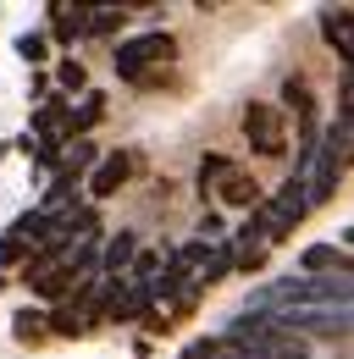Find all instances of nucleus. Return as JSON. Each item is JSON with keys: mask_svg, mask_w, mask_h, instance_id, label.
<instances>
[{"mask_svg": "<svg viewBox=\"0 0 354 359\" xmlns=\"http://www.w3.org/2000/svg\"><path fill=\"white\" fill-rule=\"evenodd\" d=\"M161 271V255H138V266H133V282H144V287H155L150 276Z\"/></svg>", "mask_w": 354, "mask_h": 359, "instance_id": "obj_14", "label": "nucleus"}, {"mask_svg": "<svg viewBox=\"0 0 354 359\" xmlns=\"http://www.w3.org/2000/svg\"><path fill=\"white\" fill-rule=\"evenodd\" d=\"M17 55H22L28 67H39L44 61V34H17Z\"/></svg>", "mask_w": 354, "mask_h": 359, "instance_id": "obj_13", "label": "nucleus"}, {"mask_svg": "<svg viewBox=\"0 0 354 359\" xmlns=\"http://www.w3.org/2000/svg\"><path fill=\"white\" fill-rule=\"evenodd\" d=\"M244 138H249V149L255 155H288V116H282V105H266V100H249L244 105Z\"/></svg>", "mask_w": 354, "mask_h": 359, "instance_id": "obj_5", "label": "nucleus"}, {"mask_svg": "<svg viewBox=\"0 0 354 359\" xmlns=\"http://www.w3.org/2000/svg\"><path fill=\"white\" fill-rule=\"evenodd\" d=\"M343 243H354V226H349V232H343Z\"/></svg>", "mask_w": 354, "mask_h": 359, "instance_id": "obj_17", "label": "nucleus"}, {"mask_svg": "<svg viewBox=\"0 0 354 359\" xmlns=\"http://www.w3.org/2000/svg\"><path fill=\"white\" fill-rule=\"evenodd\" d=\"M61 89H84V61H61Z\"/></svg>", "mask_w": 354, "mask_h": 359, "instance_id": "obj_15", "label": "nucleus"}, {"mask_svg": "<svg viewBox=\"0 0 354 359\" xmlns=\"http://www.w3.org/2000/svg\"><path fill=\"white\" fill-rule=\"evenodd\" d=\"M133 166H138V161H133V149H111V155L94 166V177H88V199H105V194H117V188L133 177Z\"/></svg>", "mask_w": 354, "mask_h": 359, "instance_id": "obj_7", "label": "nucleus"}, {"mask_svg": "<svg viewBox=\"0 0 354 359\" xmlns=\"http://www.w3.org/2000/svg\"><path fill=\"white\" fill-rule=\"evenodd\" d=\"M321 39L338 50L343 72L354 78V11L349 6H321Z\"/></svg>", "mask_w": 354, "mask_h": 359, "instance_id": "obj_6", "label": "nucleus"}, {"mask_svg": "<svg viewBox=\"0 0 354 359\" xmlns=\"http://www.w3.org/2000/svg\"><path fill=\"white\" fill-rule=\"evenodd\" d=\"M11 326H17V337H22V343H28V337H39V332H44V320H39V315H28V310L17 315Z\"/></svg>", "mask_w": 354, "mask_h": 359, "instance_id": "obj_16", "label": "nucleus"}, {"mask_svg": "<svg viewBox=\"0 0 354 359\" xmlns=\"http://www.w3.org/2000/svg\"><path fill=\"white\" fill-rule=\"evenodd\" d=\"M133 249H138V243H133V232H117V238L105 243V271L117 276L122 266H138V260H133Z\"/></svg>", "mask_w": 354, "mask_h": 359, "instance_id": "obj_10", "label": "nucleus"}, {"mask_svg": "<svg viewBox=\"0 0 354 359\" xmlns=\"http://www.w3.org/2000/svg\"><path fill=\"white\" fill-rule=\"evenodd\" d=\"M305 216H310V188H305V177H288L277 194L261 199V210L249 216V226L261 232L266 243H282V238H294V226Z\"/></svg>", "mask_w": 354, "mask_h": 359, "instance_id": "obj_2", "label": "nucleus"}, {"mask_svg": "<svg viewBox=\"0 0 354 359\" xmlns=\"http://www.w3.org/2000/svg\"><path fill=\"white\" fill-rule=\"evenodd\" d=\"M50 17H55V39H78V34H88V6H50Z\"/></svg>", "mask_w": 354, "mask_h": 359, "instance_id": "obj_9", "label": "nucleus"}, {"mask_svg": "<svg viewBox=\"0 0 354 359\" xmlns=\"http://www.w3.org/2000/svg\"><path fill=\"white\" fill-rule=\"evenodd\" d=\"M266 249H271V243H266L255 226H244V232H232V238H227V255H232V266H238V271H261Z\"/></svg>", "mask_w": 354, "mask_h": 359, "instance_id": "obj_8", "label": "nucleus"}, {"mask_svg": "<svg viewBox=\"0 0 354 359\" xmlns=\"http://www.w3.org/2000/svg\"><path fill=\"white\" fill-rule=\"evenodd\" d=\"M205 182H211V194H216L221 205H232V210H249V216L261 210V199H266L261 188H255V177H249L244 166L221 161V155H205V161H199V188H205Z\"/></svg>", "mask_w": 354, "mask_h": 359, "instance_id": "obj_3", "label": "nucleus"}, {"mask_svg": "<svg viewBox=\"0 0 354 359\" xmlns=\"http://www.w3.org/2000/svg\"><path fill=\"white\" fill-rule=\"evenodd\" d=\"M172 55H177V39L155 28V34L122 39V45H117V61H111V67H117V78H128V83H144V78H150L155 67H166Z\"/></svg>", "mask_w": 354, "mask_h": 359, "instance_id": "obj_4", "label": "nucleus"}, {"mask_svg": "<svg viewBox=\"0 0 354 359\" xmlns=\"http://www.w3.org/2000/svg\"><path fill=\"white\" fill-rule=\"evenodd\" d=\"M122 28V6H88V34H117Z\"/></svg>", "mask_w": 354, "mask_h": 359, "instance_id": "obj_11", "label": "nucleus"}, {"mask_svg": "<svg viewBox=\"0 0 354 359\" xmlns=\"http://www.w3.org/2000/svg\"><path fill=\"white\" fill-rule=\"evenodd\" d=\"M100 105H105L100 94H84V105H78V116H72V133H84V128H94V122H100Z\"/></svg>", "mask_w": 354, "mask_h": 359, "instance_id": "obj_12", "label": "nucleus"}, {"mask_svg": "<svg viewBox=\"0 0 354 359\" xmlns=\"http://www.w3.org/2000/svg\"><path fill=\"white\" fill-rule=\"evenodd\" d=\"M177 359H305V337H294L271 315H238L227 320V332L188 343Z\"/></svg>", "mask_w": 354, "mask_h": 359, "instance_id": "obj_1", "label": "nucleus"}]
</instances>
